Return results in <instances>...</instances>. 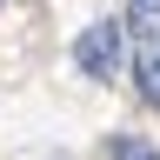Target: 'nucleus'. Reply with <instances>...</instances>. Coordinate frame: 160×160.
Wrapping results in <instances>:
<instances>
[{
  "label": "nucleus",
  "mask_w": 160,
  "mask_h": 160,
  "mask_svg": "<svg viewBox=\"0 0 160 160\" xmlns=\"http://www.w3.org/2000/svg\"><path fill=\"white\" fill-rule=\"evenodd\" d=\"M140 93L160 107V40H140Z\"/></svg>",
  "instance_id": "3"
},
{
  "label": "nucleus",
  "mask_w": 160,
  "mask_h": 160,
  "mask_svg": "<svg viewBox=\"0 0 160 160\" xmlns=\"http://www.w3.org/2000/svg\"><path fill=\"white\" fill-rule=\"evenodd\" d=\"M113 160H160V147L140 133H113Z\"/></svg>",
  "instance_id": "4"
},
{
  "label": "nucleus",
  "mask_w": 160,
  "mask_h": 160,
  "mask_svg": "<svg viewBox=\"0 0 160 160\" xmlns=\"http://www.w3.org/2000/svg\"><path fill=\"white\" fill-rule=\"evenodd\" d=\"M73 60H80L87 80H113L120 60H127V20H120V27H113V20H93V27L73 40Z\"/></svg>",
  "instance_id": "1"
},
{
  "label": "nucleus",
  "mask_w": 160,
  "mask_h": 160,
  "mask_svg": "<svg viewBox=\"0 0 160 160\" xmlns=\"http://www.w3.org/2000/svg\"><path fill=\"white\" fill-rule=\"evenodd\" d=\"M127 33L133 40H160V0H127Z\"/></svg>",
  "instance_id": "2"
},
{
  "label": "nucleus",
  "mask_w": 160,
  "mask_h": 160,
  "mask_svg": "<svg viewBox=\"0 0 160 160\" xmlns=\"http://www.w3.org/2000/svg\"><path fill=\"white\" fill-rule=\"evenodd\" d=\"M0 7H7V0H0Z\"/></svg>",
  "instance_id": "5"
}]
</instances>
